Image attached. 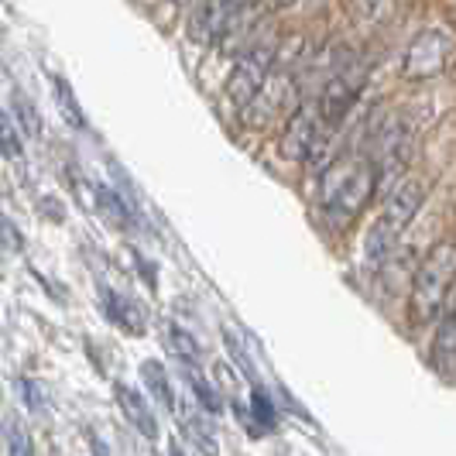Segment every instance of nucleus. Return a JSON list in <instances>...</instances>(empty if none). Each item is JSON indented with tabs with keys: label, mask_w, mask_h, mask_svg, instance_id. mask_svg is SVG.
Listing matches in <instances>:
<instances>
[{
	"label": "nucleus",
	"mask_w": 456,
	"mask_h": 456,
	"mask_svg": "<svg viewBox=\"0 0 456 456\" xmlns=\"http://www.w3.org/2000/svg\"><path fill=\"white\" fill-rule=\"evenodd\" d=\"M374 189H378V179L367 155H350L326 165L320 179L322 220L333 230H346L367 209Z\"/></svg>",
	"instance_id": "f257e3e1"
},
{
	"label": "nucleus",
	"mask_w": 456,
	"mask_h": 456,
	"mask_svg": "<svg viewBox=\"0 0 456 456\" xmlns=\"http://www.w3.org/2000/svg\"><path fill=\"white\" fill-rule=\"evenodd\" d=\"M456 285V244L453 240H439L433 251L422 257V265L415 268L409 292V322L415 330L433 326L436 316L443 313V305L450 302Z\"/></svg>",
	"instance_id": "f03ea898"
},
{
	"label": "nucleus",
	"mask_w": 456,
	"mask_h": 456,
	"mask_svg": "<svg viewBox=\"0 0 456 456\" xmlns=\"http://www.w3.org/2000/svg\"><path fill=\"white\" fill-rule=\"evenodd\" d=\"M426 183H419V179H405V183H398L395 189L388 192V200L381 206V213L374 216V224L367 230V261L370 265H381L391 251H395V244L402 240V233L409 230L411 216L422 209L426 203Z\"/></svg>",
	"instance_id": "7ed1b4c3"
},
{
	"label": "nucleus",
	"mask_w": 456,
	"mask_h": 456,
	"mask_svg": "<svg viewBox=\"0 0 456 456\" xmlns=\"http://www.w3.org/2000/svg\"><path fill=\"white\" fill-rule=\"evenodd\" d=\"M298 103H302V86H298L296 66H274L272 76L265 79V86L254 93V100L240 110V117L248 127H268L274 120H285Z\"/></svg>",
	"instance_id": "20e7f679"
},
{
	"label": "nucleus",
	"mask_w": 456,
	"mask_h": 456,
	"mask_svg": "<svg viewBox=\"0 0 456 456\" xmlns=\"http://www.w3.org/2000/svg\"><path fill=\"white\" fill-rule=\"evenodd\" d=\"M274 59H278V38H254L251 45L233 59L227 79V100L237 110H244L254 100V93L265 86V79L274 69Z\"/></svg>",
	"instance_id": "39448f33"
},
{
	"label": "nucleus",
	"mask_w": 456,
	"mask_h": 456,
	"mask_svg": "<svg viewBox=\"0 0 456 456\" xmlns=\"http://www.w3.org/2000/svg\"><path fill=\"white\" fill-rule=\"evenodd\" d=\"M364 79H367V66L357 62V59H346V62H340V66L326 76L320 100H316V110H320L326 127H337L343 117L354 110L357 96L364 90Z\"/></svg>",
	"instance_id": "423d86ee"
},
{
	"label": "nucleus",
	"mask_w": 456,
	"mask_h": 456,
	"mask_svg": "<svg viewBox=\"0 0 456 456\" xmlns=\"http://www.w3.org/2000/svg\"><path fill=\"white\" fill-rule=\"evenodd\" d=\"M330 141V127L322 124L316 103H298L292 114L285 117L281 127V151L292 161H320Z\"/></svg>",
	"instance_id": "0eeeda50"
},
{
	"label": "nucleus",
	"mask_w": 456,
	"mask_h": 456,
	"mask_svg": "<svg viewBox=\"0 0 456 456\" xmlns=\"http://www.w3.org/2000/svg\"><path fill=\"white\" fill-rule=\"evenodd\" d=\"M411 159V127L395 117L385 127L374 131V155H370V168L378 185L398 183V175L405 172V165Z\"/></svg>",
	"instance_id": "6e6552de"
},
{
	"label": "nucleus",
	"mask_w": 456,
	"mask_h": 456,
	"mask_svg": "<svg viewBox=\"0 0 456 456\" xmlns=\"http://www.w3.org/2000/svg\"><path fill=\"white\" fill-rule=\"evenodd\" d=\"M450 59H453V38L443 28H429L409 45L405 62H402V76L411 83H426L450 66Z\"/></svg>",
	"instance_id": "1a4fd4ad"
},
{
	"label": "nucleus",
	"mask_w": 456,
	"mask_h": 456,
	"mask_svg": "<svg viewBox=\"0 0 456 456\" xmlns=\"http://www.w3.org/2000/svg\"><path fill=\"white\" fill-rule=\"evenodd\" d=\"M240 0H200L196 11L189 14V38L196 45H209L216 48V42L224 38L230 18L237 11Z\"/></svg>",
	"instance_id": "9d476101"
},
{
	"label": "nucleus",
	"mask_w": 456,
	"mask_h": 456,
	"mask_svg": "<svg viewBox=\"0 0 456 456\" xmlns=\"http://www.w3.org/2000/svg\"><path fill=\"white\" fill-rule=\"evenodd\" d=\"M429 361H433V370L439 378H456V296L436 316Z\"/></svg>",
	"instance_id": "9b49d317"
},
{
	"label": "nucleus",
	"mask_w": 456,
	"mask_h": 456,
	"mask_svg": "<svg viewBox=\"0 0 456 456\" xmlns=\"http://www.w3.org/2000/svg\"><path fill=\"white\" fill-rule=\"evenodd\" d=\"M114 395H117L120 411H124V419L134 426L137 433L144 436V439H159V419H155V411L148 409L144 395H137V391L127 388V385H117Z\"/></svg>",
	"instance_id": "f8f14e48"
},
{
	"label": "nucleus",
	"mask_w": 456,
	"mask_h": 456,
	"mask_svg": "<svg viewBox=\"0 0 456 456\" xmlns=\"http://www.w3.org/2000/svg\"><path fill=\"white\" fill-rule=\"evenodd\" d=\"M103 309H107V316L124 330V333H144V313H141V305H137L134 298L120 296L117 289H103Z\"/></svg>",
	"instance_id": "ddd939ff"
},
{
	"label": "nucleus",
	"mask_w": 456,
	"mask_h": 456,
	"mask_svg": "<svg viewBox=\"0 0 456 456\" xmlns=\"http://www.w3.org/2000/svg\"><path fill=\"white\" fill-rule=\"evenodd\" d=\"M141 378H144V385H148V391L155 395L159 405H165L168 411L179 409L175 391H172V381H168V374H165V367H161L159 361H144V364H141Z\"/></svg>",
	"instance_id": "4468645a"
},
{
	"label": "nucleus",
	"mask_w": 456,
	"mask_h": 456,
	"mask_svg": "<svg viewBox=\"0 0 456 456\" xmlns=\"http://www.w3.org/2000/svg\"><path fill=\"white\" fill-rule=\"evenodd\" d=\"M96 203H100V213L120 230H131L134 227V216H131V209L127 203L117 196L114 189H107V185H96Z\"/></svg>",
	"instance_id": "2eb2a0df"
},
{
	"label": "nucleus",
	"mask_w": 456,
	"mask_h": 456,
	"mask_svg": "<svg viewBox=\"0 0 456 456\" xmlns=\"http://www.w3.org/2000/svg\"><path fill=\"white\" fill-rule=\"evenodd\" d=\"M52 96H55V107H59V114L66 117L72 127H86V117H83V110H79V103H76V93H72V86H69L62 76H52Z\"/></svg>",
	"instance_id": "dca6fc26"
},
{
	"label": "nucleus",
	"mask_w": 456,
	"mask_h": 456,
	"mask_svg": "<svg viewBox=\"0 0 456 456\" xmlns=\"http://www.w3.org/2000/svg\"><path fill=\"white\" fill-rule=\"evenodd\" d=\"M168 343H172V350L179 354V361H183L185 367H200L203 350H200V343H196L192 333H185L183 326H168Z\"/></svg>",
	"instance_id": "f3484780"
},
{
	"label": "nucleus",
	"mask_w": 456,
	"mask_h": 456,
	"mask_svg": "<svg viewBox=\"0 0 456 456\" xmlns=\"http://www.w3.org/2000/svg\"><path fill=\"white\" fill-rule=\"evenodd\" d=\"M0 151L11 161H21V151H24V134L18 131L14 117L7 114L4 107H0Z\"/></svg>",
	"instance_id": "a211bd4d"
},
{
	"label": "nucleus",
	"mask_w": 456,
	"mask_h": 456,
	"mask_svg": "<svg viewBox=\"0 0 456 456\" xmlns=\"http://www.w3.org/2000/svg\"><path fill=\"white\" fill-rule=\"evenodd\" d=\"M14 114H18V131L24 137H35L42 131V120H38V110H35V103L31 100H24V93H14Z\"/></svg>",
	"instance_id": "6ab92c4d"
},
{
	"label": "nucleus",
	"mask_w": 456,
	"mask_h": 456,
	"mask_svg": "<svg viewBox=\"0 0 456 456\" xmlns=\"http://www.w3.org/2000/svg\"><path fill=\"white\" fill-rule=\"evenodd\" d=\"M185 378H189V388H192V395L200 398V405L206 411H220V395L209 388V381H206L196 367H185Z\"/></svg>",
	"instance_id": "aec40b11"
},
{
	"label": "nucleus",
	"mask_w": 456,
	"mask_h": 456,
	"mask_svg": "<svg viewBox=\"0 0 456 456\" xmlns=\"http://www.w3.org/2000/svg\"><path fill=\"white\" fill-rule=\"evenodd\" d=\"M183 426H185V433L192 436V443H196L206 456H216V439H213V433H209V426H203L200 415H185Z\"/></svg>",
	"instance_id": "412c9836"
},
{
	"label": "nucleus",
	"mask_w": 456,
	"mask_h": 456,
	"mask_svg": "<svg viewBox=\"0 0 456 456\" xmlns=\"http://www.w3.org/2000/svg\"><path fill=\"white\" fill-rule=\"evenodd\" d=\"M0 244L7 248V251H24V233L14 227V220L7 216V213H0Z\"/></svg>",
	"instance_id": "4be33fe9"
},
{
	"label": "nucleus",
	"mask_w": 456,
	"mask_h": 456,
	"mask_svg": "<svg viewBox=\"0 0 456 456\" xmlns=\"http://www.w3.org/2000/svg\"><path fill=\"white\" fill-rule=\"evenodd\" d=\"M7 456H31V439L21 433L18 422L7 426Z\"/></svg>",
	"instance_id": "5701e85b"
},
{
	"label": "nucleus",
	"mask_w": 456,
	"mask_h": 456,
	"mask_svg": "<svg viewBox=\"0 0 456 456\" xmlns=\"http://www.w3.org/2000/svg\"><path fill=\"white\" fill-rule=\"evenodd\" d=\"M21 398H24V405H28V409H42V405H45L42 388H38L35 381H28V378L21 381Z\"/></svg>",
	"instance_id": "b1692460"
},
{
	"label": "nucleus",
	"mask_w": 456,
	"mask_h": 456,
	"mask_svg": "<svg viewBox=\"0 0 456 456\" xmlns=\"http://www.w3.org/2000/svg\"><path fill=\"white\" fill-rule=\"evenodd\" d=\"M289 4H296V0H265V7H289Z\"/></svg>",
	"instance_id": "393cba45"
},
{
	"label": "nucleus",
	"mask_w": 456,
	"mask_h": 456,
	"mask_svg": "<svg viewBox=\"0 0 456 456\" xmlns=\"http://www.w3.org/2000/svg\"><path fill=\"white\" fill-rule=\"evenodd\" d=\"M172 456H183V453H179V446H172Z\"/></svg>",
	"instance_id": "a878e982"
}]
</instances>
